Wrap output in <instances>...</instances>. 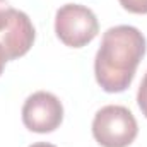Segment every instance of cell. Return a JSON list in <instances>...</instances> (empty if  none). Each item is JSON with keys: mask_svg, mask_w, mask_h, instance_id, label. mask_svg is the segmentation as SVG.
Wrapping results in <instances>:
<instances>
[{"mask_svg": "<svg viewBox=\"0 0 147 147\" xmlns=\"http://www.w3.org/2000/svg\"><path fill=\"white\" fill-rule=\"evenodd\" d=\"M137 134V120L125 106L108 105L98 111L92 120V135L103 147H128Z\"/></svg>", "mask_w": 147, "mask_h": 147, "instance_id": "2", "label": "cell"}, {"mask_svg": "<svg viewBox=\"0 0 147 147\" xmlns=\"http://www.w3.org/2000/svg\"><path fill=\"white\" fill-rule=\"evenodd\" d=\"M146 55V38L134 26L110 28L96 53L94 74L106 92H123L134 80L135 70Z\"/></svg>", "mask_w": 147, "mask_h": 147, "instance_id": "1", "label": "cell"}, {"mask_svg": "<svg viewBox=\"0 0 147 147\" xmlns=\"http://www.w3.org/2000/svg\"><path fill=\"white\" fill-rule=\"evenodd\" d=\"M34 26L28 14L10 9V16L3 31H0V45L9 60H16L29 51L34 43Z\"/></svg>", "mask_w": 147, "mask_h": 147, "instance_id": "5", "label": "cell"}, {"mask_svg": "<svg viewBox=\"0 0 147 147\" xmlns=\"http://www.w3.org/2000/svg\"><path fill=\"white\" fill-rule=\"evenodd\" d=\"M63 120V106L60 99L46 91L31 94L22 106V121L26 128L36 134H48L60 127Z\"/></svg>", "mask_w": 147, "mask_h": 147, "instance_id": "4", "label": "cell"}, {"mask_svg": "<svg viewBox=\"0 0 147 147\" xmlns=\"http://www.w3.org/2000/svg\"><path fill=\"white\" fill-rule=\"evenodd\" d=\"M29 147H55L53 144H48V142H36V144H33V146Z\"/></svg>", "mask_w": 147, "mask_h": 147, "instance_id": "10", "label": "cell"}, {"mask_svg": "<svg viewBox=\"0 0 147 147\" xmlns=\"http://www.w3.org/2000/svg\"><path fill=\"white\" fill-rule=\"evenodd\" d=\"M137 103H139L140 111L147 118V74L144 75V79L140 82V87H139V92H137Z\"/></svg>", "mask_w": 147, "mask_h": 147, "instance_id": "7", "label": "cell"}, {"mask_svg": "<svg viewBox=\"0 0 147 147\" xmlns=\"http://www.w3.org/2000/svg\"><path fill=\"white\" fill-rule=\"evenodd\" d=\"M121 7L132 14H147V0H118Z\"/></svg>", "mask_w": 147, "mask_h": 147, "instance_id": "6", "label": "cell"}, {"mask_svg": "<svg viewBox=\"0 0 147 147\" xmlns=\"http://www.w3.org/2000/svg\"><path fill=\"white\" fill-rule=\"evenodd\" d=\"M55 33L58 39L72 48H82L99 33V24L94 12L79 3H67L57 10Z\"/></svg>", "mask_w": 147, "mask_h": 147, "instance_id": "3", "label": "cell"}, {"mask_svg": "<svg viewBox=\"0 0 147 147\" xmlns=\"http://www.w3.org/2000/svg\"><path fill=\"white\" fill-rule=\"evenodd\" d=\"M10 9L12 7H9L7 0H0V31H3L5 26H7L9 16H10Z\"/></svg>", "mask_w": 147, "mask_h": 147, "instance_id": "8", "label": "cell"}, {"mask_svg": "<svg viewBox=\"0 0 147 147\" xmlns=\"http://www.w3.org/2000/svg\"><path fill=\"white\" fill-rule=\"evenodd\" d=\"M9 58H7V55H5V50H3V46L0 45V75L3 72V67H5V62H7Z\"/></svg>", "mask_w": 147, "mask_h": 147, "instance_id": "9", "label": "cell"}]
</instances>
